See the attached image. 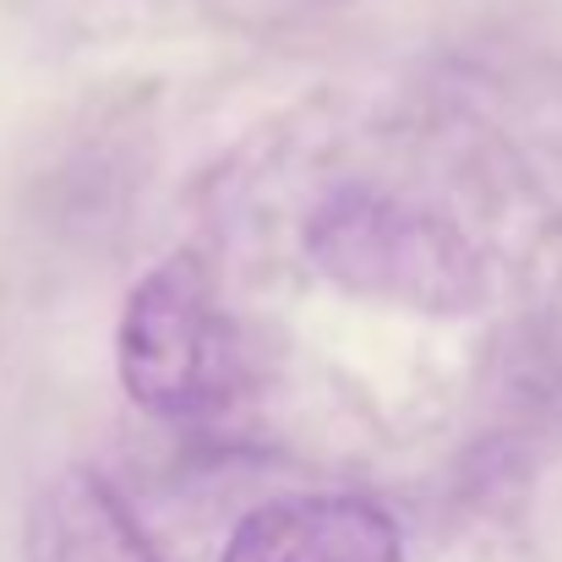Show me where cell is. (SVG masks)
I'll return each mask as SVG.
<instances>
[{
	"instance_id": "1",
	"label": "cell",
	"mask_w": 562,
	"mask_h": 562,
	"mask_svg": "<svg viewBox=\"0 0 562 562\" xmlns=\"http://www.w3.org/2000/svg\"><path fill=\"white\" fill-rule=\"evenodd\" d=\"M306 257L339 290L426 317L475 312L486 295V268L475 246L437 207L376 187L323 196L306 218Z\"/></svg>"
},
{
	"instance_id": "2",
	"label": "cell",
	"mask_w": 562,
	"mask_h": 562,
	"mask_svg": "<svg viewBox=\"0 0 562 562\" xmlns=\"http://www.w3.org/2000/svg\"><path fill=\"white\" fill-rule=\"evenodd\" d=\"M115 367L126 398L159 420H196L229 398V317L218 306L213 273L191 251L165 257L132 284L115 328Z\"/></svg>"
},
{
	"instance_id": "3",
	"label": "cell",
	"mask_w": 562,
	"mask_h": 562,
	"mask_svg": "<svg viewBox=\"0 0 562 562\" xmlns=\"http://www.w3.org/2000/svg\"><path fill=\"white\" fill-rule=\"evenodd\" d=\"M224 562H404V547L376 503L306 492L251 508L235 525Z\"/></svg>"
},
{
	"instance_id": "4",
	"label": "cell",
	"mask_w": 562,
	"mask_h": 562,
	"mask_svg": "<svg viewBox=\"0 0 562 562\" xmlns=\"http://www.w3.org/2000/svg\"><path fill=\"white\" fill-rule=\"evenodd\" d=\"M27 562H159L126 503L93 470H60L27 508Z\"/></svg>"
}]
</instances>
